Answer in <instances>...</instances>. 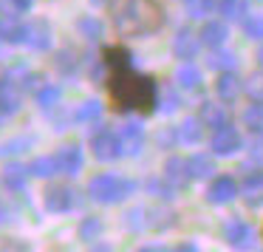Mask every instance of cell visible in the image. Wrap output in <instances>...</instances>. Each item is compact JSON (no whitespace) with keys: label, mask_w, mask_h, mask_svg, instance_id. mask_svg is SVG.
<instances>
[{"label":"cell","mask_w":263,"mask_h":252,"mask_svg":"<svg viewBox=\"0 0 263 252\" xmlns=\"http://www.w3.org/2000/svg\"><path fill=\"white\" fill-rule=\"evenodd\" d=\"M119 139H122L127 153H139L142 150V125L139 122H125L119 128Z\"/></svg>","instance_id":"16"},{"label":"cell","mask_w":263,"mask_h":252,"mask_svg":"<svg viewBox=\"0 0 263 252\" xmlns=\"http://www.w3.org/2000/svg\"><path fill=\"white\" fill-rule=\"evenodd\" d=\"M29 178H31L29 165H23V161H17V159H9L6 165H3V170H0V182H3V187H6L9 193H23V190L29 187Z\"/></svg>","instance_id":"7"},{"label":"cell","mask_w":263,"mask_h":252,"mask_svg":"<svg viewBox=\"0 0 263 252\" xmlns=\"http://www.w3.org/2000/svg\"><path fill=\"white\" fill-rule=\"evenodd\" d=\"M164 23V0H116L114 3V29L119 37L144 40V37L159 34Z\"/></svg>","instance_id":"2"},{"label":"cell","mask_w":263,"mask_h":252,"mask_svg":"<svg viewBox=\"0 0 263 252\" xmlns=\"http://www.w3.org/2000/svg\"><path fill=\"white\" fill-rule=\"evenodd\" d=\"M17 82H20V88H23V94H31V97H34V94L40 91V88L46 85V82H48V77L43 74V71H31V68H29V71H26V74L17 80Z\"/></svg>","instance_id":"17"},{"label":"cell","mask_w":263,"mask_h":252,"mask_svg":"<svg viewBox=\"0 0 263 252\" xmlns=\"http://www.w3.org/2000/svg\"><path fill=\"white\" fill-rule=\"evenodd\" d=\"M206 34H210V40H212V43H215V40H221V29H210Z\"/></svg>","instance_id":"25"},{"label":"cell","mask_w":263,"mask_h":252,"mask_svg":"<svg viewBox=\"0 0 263 252\" xmlns=\"http://www.w3.org/2000/svg\"><path fill=\"white\" fill-rule=\"evenodd\" d=\"M54 156H57V165H60V176L65 178H77L85 167V153H82L80 145H63Z\"/></svg>","instance_id":"8"},{"label":"cell","mask_w":263,"mask_h":252,"mask_svg":"<svg viewBox=\"0 0 263 252\" xmlns=\"http://www.w3.org/2000/svg\"><path fill=\"white\" fill-rule=\"evenodd\" d=\"M77 31H80V37H85L88 43H102L105 23H102L99 14H80V17H77Z\"/></svg>","instance_id":"10"},{"label":"cell","mask_w":263,"mask_h":252,"mask_svg":"<svg viewBox=\"0 0 263 252\" xmlns=\"http://www.w3.org/2000/svg\"><path fill=\"white\" fill-rule=\"evenodd\" d=\"M82 65H85V54H80L77 48H71V46L60 48V51L54 54V68H57L65 80H68V77L74 80V77L82 71Z\"/></svg>","instance_id":"9"},{"label":"cell","mask_w":263,"mask_h":252,"mask_svg":"<svg viewBox=\"0 0 263 252\" xmlns=\"http://www.w3.org/2000/svg\"><path fill=\"white\" fill-rule=\"evenodd\" d=\"M60 102H63V88L54 85V82H46V85H43L40 91L34 94V105H37L40 111H46V114L57 111Z\"/></svg>","instance_id":"14"},{"label":"cell","mask_w":263,"mask_h":252,"mask_svg":"<svg viewBox=\"0 0 263 252\" xmlns=\"http://www.w3.org/2000/svg\"><path fill=\"white\" fill-rule=\"evenodd\" d=\"M9 119H12V116H6V114H3V111H0V128L6 125V122H9Z\"/></svg>","instance_id":"27"},{"label":"cell","mask_w":263,"mask_h":252,"mask_svg":"<svg viewBox=\"0 0 263 252\" xmlns=\"http://www.w3.org/2000/svg\"><path fill=\"white\" fill-rule=\"evenodd\" d=\"M9 3H12V9H17L20 14H29L31 9H34L37 0H9Z\"/></svg>","instance_id":"21"},{"label":"cell","mask_w":263,"mask_h":252,"mask_svg":"<svg viewBox=\"0 0 263 252\" xmlns=\"http://www.w3.org/2000/svg\"><path fill=\"white\" fill-rule=\"evenodd\" d=\"M105 232V221L99 215H82L80 224H77V238L82 241V244H93V241H99Z\"/></svg>","instance_id":"11"},{"label":"cell","mask_w":263,"mask_h":252,"mask_svg":"<svg viewBox=\"0 0 263 252\" xmlns=\"http://www.w3.org/2000/svg\"><path fill=\"white\" fill-rule=\"evenodd\" d=\"M181 80H187L184 85H195V74H193V71H187V74H181Z\"/></svg>","instance_id":"24"},{"label":"cell","mask_w":263,"mask_h":252,"mask_svg":"<svg viewBox=\"0 0 263 252\" xmlns=\"http://www.w3.org/2000/svg\"><path fill=\"white\" fill-rule=\"evenodd\" d=\"M215 148H221V150H229V148H235V136H218V142H215Z\"/></svg>","instance_id":"22"},{"label":"cell","mask_w":263,"mask_h":252,"mask_svg":"<svg viewBox=\"0 0 263 252\" xmlns=\"http://www.w3.org/2000/svg\"><path fill=\"white\" fill-rule=\"evenodd\" d=\"M0 17H3V6H0Z\"/></svg>","instance_id":"28"},{"label":"cell","mask_w":263,"mask_h":252,"mask_svg":"<svg viewBox=\"0 0 263 252\" xmlns=\"http://www.w3.org/2000/svg\"><path fill=\"white\" fill-rule=\"evenodd\" d=\"M26 48H31V51H51L54 48V29L51 23H48L46 17H31L26 20V40H23Z\"/></svg>","instance_id":"6"},{"label":"cell","mask_w":263,"mask_h":252,"mask_svg":"<svg viewBox=\"0 0 263 252\" xmlns=\"http://www.w3.org/2000/svg\"><path fill=\"white\" fill-rule=\"evenodd\" d=\"M105 88H108V97L119 114L150 116L153 111H159V82H156V77L142 74L133 65L108 71Z\"/></svg>","instance_id":"1"},{"label":"cell","mask_w":263,"mask_h":252,"mask_svg":"<svg viewBox=\"0 0 263 252\" xmlns=\"http://www.w3.org/2000/svg\"><path fill=\"white\" fill-rule=\"evenodd\" d=\"M102 114H105V105L99 102V99H82L74 108V122H80V125H93V122L102 119Z\"/></svg>","instance_id":"15"},{"label":"cell","mask_w":263,"mask_h":252,"mask_svg":"<svg viewBox=\"0 0 263 252\" xmlns=\"http://www.w3.org/2000/svg\"><path fill=\"white\" fill-rule=\"evenodd\" d=\"M88 3H91L93 9H102V6H108L110 0H88Z\"/></svg>","instance_id":"26"},{"label":"cell","mask_w":263,"mask_h":252,"mask_svg":"<svg viewBox=\"0 0 263 252\" xmlns=\"http://www.w3.org/2000/svg\"><path fill=\"white\" fill-rule=\"evenodd\" d=\"M26 71H29V63H26V60H20V57H14V60H9V63H6L3 74L12 77V80H20V77H23Z\"/></svg>","instance_id":"18"},{"label":"cell","mask_w":263,"mask_h":252,"mask_svg":"<svg viewBox=\"0 0 263 252\" xmlns=\"http://www.w3.org/2000/svg\"><path fill=\"white\" fill-rule=\"evenodd\" d=\"M260 235H263V229H260Z\"/></svg>","instance_id":"29"},{"label":"cell","mask_w":263,"mask_h":252,"mask_svg":"<svg viewBox=\"0 0 263 252\" xmlns=\"http://www.w3.org/2000/svg\"><path fill=\"white\" fill-rule=\"evenodd\" d=\"M34 142H37L34 133H20V136L6 139V142H0V159H14V156L34 148Z\"/></svg>","instance_id":"12"},{"label":"cell","mask_w":263,"mask_h":252,"mask_svg":"<svg viewBox=\"0 0 263 252\" xmlns=\"http://www.w3.org/2000/svg\"><path fill=\"white\" fill-rule=\"evenodd\" d=\"M29 170H31V178H54L60 176V165H57V156L54 153H43V156H34L29 161Z\"/></svg>","instance_id":"13"},{"label":"cell","mask_w":263,"mask_h":252,"mask_svg":"<svg viewBox=\"0 0 263 252\" xmlns=\"http://www.w3.org/2000/svg\"><path fill=\"white\" fill-rule=\"evenodd\" d=\"M0 249H31V244H26L20 238H3L0 241Z\"/></svg>","instance_id":"20"},{"label":"cell","mask_w":263,"mask_h":252,"mask_svg":"<svg viewBox=\"0 0 263 252\" xmlns=\"http://www.w3.org/2000/svg\"><path fill=\"white\" fill-rule=\"evenodd\" d=\"M85 190L93 204H119L136 190V184L125 176H116V173H97Z\"/></svg>","instance_id":"3"},{"label":"cell","mask_w":263,"mask_h":252,"mask_svg":"<svg viewBox=\"0 0 263 252\" xmlns=\"http://www.w3.org/2000/svg\"><path fill=\"white\" fill-rule=\"evenodd\" d=\"M212 199H215V201L232 199V182H229V178H221V182L212 187Z\"/></svg>","instance_id":"19"},{"label":"cell","mask_w":263,"mask_h":252,"mask_svg":"<svg viewBox=\"0 0 263 252\" xmlns=\"http://www.w3.org/2000/svg\"><path fill=\"white\" fill-rule=\"evenodd\" d=\"M88 145H91L93 159L102 161V165L116 161L122 153H125V145H122V139H119V131H110V128H105V125H97V131H91Z\"/></svg>","instance_id":"4"},{"label":"cell","mask_w":263,"mask_h":252,"mask_svg":"<svg viewBox=\"0 0 263 252\" xmlns=\"http://www.w3.org/2000/svg\"><path fill=\"white\" fill-rule=\"evenodd\" d=\"M0 184H3V182H0Z\"/></svg>","instance_id":"30"},{"label":"cell","mask_w":263,"mask_h":252,"mask_svg":"<svg viewBox=\"0 0 263 252\" xmlns=\"http://www.w3.org/2000/svg\"><path fill=\"white\" fill-rule=\"evenodd\" d=\"M9 221H12V210L0 204V227H3V224H9Z\"/></svg>","instance_id":"23"},{"label":"cell","mask_w":263,"mask_h":252,"mask_svg":"<svg viewBox=\"0 0 263 252\" xmlns=\"http://www.w3.org/2000/svg\"><path fill=\"white\" fill-rule=\"evenodd\" d=\"M80 193H77L71 184H48L46 190H43V207H46V212H51V215H68L71 210H77L80 207Z\"/></svg>","instance_id":"5"}]
</instances>
